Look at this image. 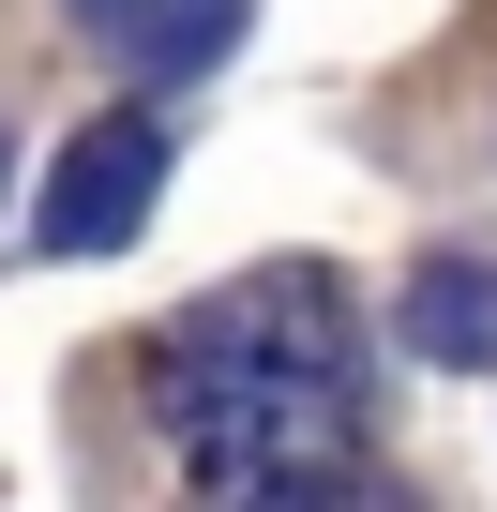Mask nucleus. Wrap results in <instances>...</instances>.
Segmentation results:
<instances>
[{
  "mask_svg": "<svg viewBox=\"0 0 497 512\" xmlns=\"http://www.w3.org/2000/svg\"><path fill=\"white\" fill-rule=\"evenodd\" d=\"M151 407L211 497H317L362 422V332L332 272H257V287L181 302L151 347Z\"/></svg>",
  "mask_w": 497,
  "mask_h": 512,
  "instance_id": "nucleus-1",
  "label": "nucleus"
},
{
  "mask_svg": "<svg viewBox=\"0 0 497 512\" xmlns=\"http://www.w3.org/2000/svg\"><path fill=\"white\" fill-rule=\"evenodd\" d=\"M151 196H166V136H151V106H106V121H91V136L46 166L31 241H46V256H121Z\"/></svg>",
  "mask_w": 497,
  "mask_h": 512,
  "instance_id": "nucleus-2",
  "label": "nucleus"
},
{
  "mask_svg": "<svg viewBox=\"0 0 497 512\" xmlns=\"http://www.w3.org/2000/svg\"><path fill=\"white\" fill-rule=\"evenodd\" d=\"M407 362H497V272L482 256L407 272Z\"/></svg>",
  "mask_w": 497,
  "mask_h": 512,
  "instance_id": "nucleus-3",
  "label": "nucleus"
},
{
  "mask_svg": "<svg viewBox=\"0 0 497 512\" xmlns=\"http://www.w3.org/2000/svg\"><path fill=\"white\" fill-rule=\"evenodd\" d=\"M226 31H241V0H136L121 61H136V76H211V61H226Z\"/></svg>",
  "mask_w": 497,
  "mask_h": 512,
  "instance_id": "nucleus-4",
  "label": "nucleus"
},
{
  "mask_svg": "<svg viewBox=\"0 0 497 512\" xmlns=\"http://www.w3.org/2000/svg\"><path fill=\"white\" fill-rule=\"evenodd\" d=\"M0 181H16V136H0Z\"/></svg>",
  "mask_w": 497,
  "mask_h": 512,
  "instance_id": "nucleus-5",
  "label": "nucleus"
},
{
  "mask_svg": "<svg viewBox=\"0 0 497 512\" xmlns=\"http://www.w3.org/2000/svg\"><path fill=\"white\" fill-rule=\"evenodd\" d=\"M91 16H121V0H91Z\"/></svg>",
  "mask_w": 497,
  "mask_h": 512,
  "instance_id": "nucleus-6",
  "label": "nucleus"
}]
</instances>
